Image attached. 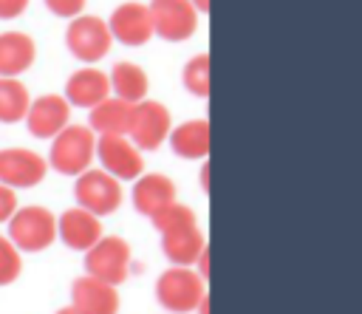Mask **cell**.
I'll return each instance as SVG.
<instances>
[{
  "mask_svg": "<svg viewBox=\"0 0 362 314\" xmlns=\"http://www.w3.org/2000/svg\"><path fill=\"white\" fill-rule=\"evenodd\" d=\"M150 221H153V229H156L158 235H170V232H181V229L198 226V218H195L192 207H187V204H181V201L170 204L167 209H161V212L153 215Z\"/></svg>",
  "mask_w": 362,
  "mask_h": 314,
  "instance_id": "cell-23",
  "label": "cell"
},
{
  "mask_svg": "<svg viewBox=\"0 0 362 314\" xmlns=\"http://www.w3.org/2000/svg\"><path fill=\"white\" fill-rule=\"evenodd\" d=\"M96 158V133L82 124H68L51 139L48 164L59 175H82L90 170V161Z\"/></svg>",
  "mask_w": 362,
  "mask_h": 314,
  "instance_id": "cell-2",
  "label": "cell"
},
{
  "mask_svg": "<svg viewBox=\"0 0 362 314\" xmlns=\"http://www.w3.org/2000/svg\"><path fill=\"white\" fill-rule=\"evenodd\" d=\"M37 59V45L25 31L0 34V76H20Z\"/></svg>",
  "mask_w": 362,
  "mask_h": 314,
  "instance_id": "cell-17",
  "label": "cell"
},
{
  "mask_svg": "<svg viewBox=\"0 0 362 314\" xmlns=\"http://www.w3.org/2000/svg\"><path fill=\"white\" fill-rule=\"evenodd\" d=\"M153 28L161 40L181 42L189 40L198 28V8L189 0H150L147 3Z\"/></svg>",
  "mask_w": 362,
  "mask_h": 314,
  "instance_id": "cell-8",
  "label": "cell"
},
{
  "mask_svg": "<svg viewBox=\"0 0 362 314\" xmlns=\"http://www.w3.org/2000/svg\"><path fill=\"white\" fill-rule=\"evenodd\" d=\"M57 314H79V311H76V308H71V306H65V308H59Z\"/></svg>",
  "mask_w": 362,
  "mask_h": 314,
  "instance_id": "cell-30",
  "label": "cell"
},
{
  "mask_svg": "<svg viewBox=\"0 0 362 314\" xmlns=\"http://www.w3.org/2000/svg\"><path fill=\"white\" fill-rule=\"evenodd\" d=\"M28 8V0H0V20L20 17Z\"/></svg>",
  "mask_w": 362,
  "mask_h": 314,
  "instance_id": "cell-28",
  "label": "cell"
},
{
  "mask_svg": "<svg viewBox=\"0 0 362 314\" xmlns=\"http://www.w3.org/2000/svg\"><path fill=\"white\" fill-rule=\"evenodd\" d=\"M68 119H71V105L59 93L37 96L25 113V124L37 139H54L59 130L68 127Z\"/></svg>",
  "mask_w": 362,
  "mask_h": 314,
  "instance_id": "cell-13",
  "label": "cell"
},
{
  "mask_svg": "<svg viewBox=\"0 0 362 314\" xmlns=\"http://www.w3.org/2000/svg\"><path fill=\"white\" fill-rule=\"evenodd\" d=\"M130 266L133 252L122 235H102L99 243L85 252V274L99 277L110 286H122L130 277Z\"/></svg>",
  "mask_w": 362,
  "mask_h": 314,
  "instance_id": "cell-4",
  "label": "cell"
},
{
  "mask_svg": "<svg viewBox=\"0 0 362 314\" xmlns=\"http://www.w3.org/2000/svg\"><path fill=\"white\" fill-rule=\"evenodd\" d=\"M17 212V192L6 184H0V223H8V218Z\"/></svg>",
  "mask_w": 362,
  "mask_h": 314,
  "instance_id": "cell-27",
  "label": "cell"
},
{
  "mask_svg": "<svg viewBox=\"0 0 362 314\" xmlns=\"http://www.w3.org/2000/svg\"><path fill=\"white\" fill-rule=\"evenodd\" d=\"M110 96V76L93 65L74 71L65 82V99L76 107H96Z\"/></svg>",
  "mask_w": 362,
  "mask_h": 314,
  "instance_id": "cell-16",
  "label": "cell"
},
{
  "mask_svg": "<svg viewBox=\"0 0 362 314\" xmlns=\"http://www.w3.org/2000/svg\"><path fill=\"white\" fill-rule=\"evenodd\" d=\"M170 147L178 158H206L209 153V122L187 119L170 130Z\"/></svg>",
  "mask_w": 362,
  "mask_h": 314,
  "instance_id": "cell-19",
  "label": "cell"
},
{
  "mask_svg": "<svg viewBox=\"0 0 362 314\" xmlns=\"http://www.w3.org/2000/svg\"><path fill=\"white\" fill-rule=\"evenodd\" d=\"M133 107L136 105L119 96H107L105 102L90 107V130L99 136H127L133 122Z\"/></svg>",
  "mask_w": 362,
  "mask_h": 314,
  "instance_id": "cell-18",
  "label": "cell"
},
{
  "mask_svg": "<svg viewBox=\"0 0 362 314\" xmlns=\"http://www.w3.org/2000/svg\"><path fill=\"white\" fill-rule=\"evenodd\" d=\"M107 76H110V91L119 99H124L130 105H139V102L147 99L150 79H147L141 65H136V62H116Z\"/></svg>",
  "mask_w": 362,
  "mask_h": 314,
  "instance_id": "cell-21",
  "label": "cell"
},
{
  "mask_svg": "<svg viewBox=\"0 0 362 314\" xmlns=\"http://www.w3.org/2000/svg\"><path fill=\"white\" fill-rule=\"evenodd\" d=\"M65 42H68V51L79 62H99L110 51L113 37H110V28L102 17L79 14L71 20V25L65 31Z\"/></svg>",
  "mask_w": 362,
  "mask_h": 314,
  "instance_id": "cell-6",
  "label": "cell"
},
{
  "mask_svg": "<svg viewBox=\"0 0 362 314\" xmlns=\"http://www.w3.org/2000/svg\"><path fill=\"white\" fill-rule=\"evenodd\" d=\"M85 3H88V0H45V6H48L51 14H57V17H71V20L82 14Z\"/></svg>",
  "mask_w": 362,
  "mask_h": 314,
  "instance_id": "cell-26",
  "label": "cell"
},
{
  "mask_svg": "<svg viewBox=\"0 0 362 314\" xmlns=\"http://www.w3.org/2000/svg\"><path fill=\"white\" fill-rule=\"evenodd\" d=\"M189 3H192V6L198 8V14H204V11L209 8V0H189Z\"/></svg>",
  "mask_w": 362,
  "mask_h": 314,
  "instance_id": "cell-29",
  "label": "cell"
},
{
  "mask_svg": "<svg viewBox=\"0 0 362 314\" xmlns=\"http://www.w3.org/2000/svg\"><path fill=\"white\" fill-rule=\"evenodd\" d=\"M23 272V257L20 249L8 240V235H0V286H8L20 277Z\"/></svg>",
  "mask_w": 362,
  "mask_h": 314,
  "instance_id": "cell-25",
  "label": "cell"
},
{
  "mask_svg": "<svg viewBox=\"0 0 362 314\" xmlns=\"http://www.w3.org/2000/svg\"><path fill=\"white\" fill-rule=\"evenodd\" d=\"M119 289L82 274L71 283V308H76L79 314H119Z\"/></svg>",
  "mask_w": 362,
  "mask_h": 314,
  "instance_id": "cell-12",
  "label": "cell"
},
{
  "mask_svg": "<svg viewBox=\"0 0 362 314\" xmlns=\"http://www.w3.org/2000/svg\"><path fill=\"white\" fill-rule=\"evenodd\" d=\"M204 249H206V240L198 226L161 235V252L173 266H195Z\"/></svg>",
  "mask_w": 362,
  "mask_h": 314,
  "instance_id": "cell-20",
  "label": "cell"
},
{
  "mask_svg": "<svg viewBox=\"0 0 362 314\" xmlns=\"http://www.w3.org/2000/svg\"><path fill=\"white\" fill-rule=\"evenodd\" d=\"M74 195H76V207L93 212L96 218L113 215L122 207V198H124L122 195V181H116L105 170H85L82 175H76Z\"/></svg>",
  "mask_w": 362,
  "mask_h": 314,
  "instance_id": "cell-5",
  "label": "cell"
},
{
  "mask_svg": "<svg viewBox=\"0 0 362 314\" xmlns=\"http://www.w3.org/2000/svg\"><path fill=\"white\" fill-rule=\"evenodd\" d=\"M170 130H173V119H170V110L161 102L144 99L133 107V122H130L127 136L141 153L158 150L170 139Z\"/></svg>",
  "mask_w": 362,
  "mask_h": 314,
  "instance_id": "cell-7",
  "label": "cell"
},
{
  "mask_svg": "<svg viewBox=\"0 0 362 314\" xmlns=\"http://www.w3.org/2000/svg\"><path fill=\"white\" fill-rule=\"evenodd\" d=\"M8 240L20 252H45L57 240V215L48 207H17L8 218Z\"/></svg>",
  "mask_w": 362,
  "mask_h": 314,
  "instance_id": "cell-3",
  "label": "cell"
},
{
  "mask_svg": "<svg viewBox=\"0 0 362 314\" xmlns=\"http://www.w3.org/2000/svg\"><path fill=\"white\" fill-rule=\"evenodd\" d=\"M181 79H184V88L192 93V96H209V54H195L187 59L184 71H181Z\"/></svg>",
  "mask_w": 362,
  "mask_h": 314,
  "instance_id": "cell-24",
  "label": "cell"
},
{
  "mask_svg": "<svg viewBox=\"0 0 362 314\" xmlns=\"http://www.w3.org/2000/svg\"><path fill=\"white\" fill-rule=\"evenodd\" d=\"M107 28H110L113 40H119L122 45H130V48L144 45L156 34L147 3H136V0H127V3L116 6L110 20H107Z\"/></svg>",
  "mask_w": 362,
  "mask_h": 314,
  "instance_id": "cell-11",
  "label": "cell"
},
{
  "mask_svg": "<svg viewBox=\"0 0 362 314\" xmlns=\"http://www.w3.org/2000/svg\"><path fill=\"white\" fill-rule=\"evenodd\" d=\"M130 198H133V207H136L139 215L153 218L161 209H167L170 204H175V184L164 173H147V175L141 173L133 181Z\"/></svg>",
  "mask_w": 362,
  "mask_h": 314,
  "instance_id": "cell-15",
  "label": "cell"
},
{
  "mask_svg": "<svg viewBox=\"0 0 362 314\" xmlns=\"http://www.w3.org/2000/svg\"><path fill=\"white\" fill-rule=\"evenodd\" d=\"M96 158L102 161V170L110 173L116 181H136L144 173L141 150L127 136H99Z\"/></svg>",
  "mask_w": 362,
  "mask_h": 314,
  "instance_id": "cell-9",
  "label": "cell"
},
{
  "mask_svg": "<svg viewBox=\"0 0 362 314\" xmlns=\"http://www.w3.org/2000/svg\"><path fill=\"white\" fill-rule=\"evenodd\" d=\"M57 235L59 240L74 249V252H88L93 243H99L102 232V218H96L93 212L82 209V207H71L57 218Z\"/></svg>",
  "mask_w": 362,
  "mask_h": 314,
  "instance_id": "cell-14",
  "label": "cell"
},
{
  "mask_svg": "<svg viewBox=\"0 0 362 314\" xmlns=\"http://www.w3.org/2000/svg\"><path fill=\"white\" fill-rule=\"evenodd\" d=\"M156 300L164 311L189 314L206 300V280L192 266H170L156 280Z\"/></svg>",
  "mask_w": 362,
  "mask_h": 314,
  "instance_id": "cell-1",
  "label": "cell"
},
{
  "mask_svg": "<svg viewBox=\"0 0 362 314\" xmlns=\"http://www.w3.org/2000/svg\"><path fill=\"white\" fill-rule=\"evenodd\" d=\"M31 107V96L17 76H0V122H23Z\"/></svg>",
  "mask_w": 362,
  "mask_h": 314,
  "instance_id": "cell-22",
  "label": "cell"
},
{
  "mask_svg": "<svg viewBox=\"0 0 362 314\" xmlns=\"http://www.w3.org/2000/svg\"><path fill=\"white\" fill-rule=\"evenodd\" d=\"M48 173V161L28 150V147H8L0 150V184L11 190H28L37 187Z\"/></svg>",
  "mask_w": 362,
  "mask_h": 314,
  "instance_id": "cell-10",
  "label": "cell"
}]
</instances>
